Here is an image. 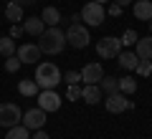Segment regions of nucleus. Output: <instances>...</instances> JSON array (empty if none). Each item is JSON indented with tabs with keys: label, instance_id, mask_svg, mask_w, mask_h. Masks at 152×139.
I'll return each instance as SVG.
<instances>
[{
	"label": "nucleus",
	"instance_id": "33",
	"mask_svg": "<svg viewBox=\"0 0 152 139\" xmlns=\"http://www.w3.org/2000/svg\"><path fill=\"white\" fill-rule=\"evenodd\" d=\"M114 3H117V5H119V8H127V5H132L134 0H114Z\"/></svg>",
	"mask_w": 152,
	"mask_h": 139
},
{
	"label": "nucleus",
	"instance_id": "25",
	"mask_svg": "<svg viewBox=\"0 0 152 139\" xmlns=\"http://www.w3.org/2000/svg\"><path fill=\"white\" fill-rule=\"evenodd\" d=\"M20 61H18V56H8L5 58V71L8 74H18V71H20Z\"/></svg>",
	"mask_w": 152,
	"mask_h": 139
},
{
	"label": "nucleus",
	"instance_id": "4",
	"mask_svg": "<svg viewBox=\"0 0 152 139\" xmlns=\"http://www.w3.org/2000/svg\"><path fill=\"white\" fill-rule=\"evenodd\" d=\"M81 20H86V28H99L104 23V18H107V13H104V5L102 3H96V0H91V3H86V5L81 8Z\"/></svg>",
	"mask_w": 152,
	"mask_h": 139
},
{
	"label": "nucleus",
	"instance_id": "6",
	"mask_svg": "<svg viewBox=\"0 0 152 139\" xmlns=\"http://www.w3.org/2000/svg\"><path fill=\"white\" fill-rule=\"evenodd\" d=\"M20 119H23V111L18 104H10V101L0 104V127L3 129H10L15 124H20Z\"/></svg>",
	"mask_w": 152,
	"mask_h": 139
},
{
	"label": "nucleus",
	"instance_id": "27",
	"mask_svg": "<svg viewBox=\"0 0 152 139\" xmlns=\"http://www.w3.org/2000/svg\"><path fill=\"white\" fill-rule=\"evenodd\" d=\"M134 71H137L140 76H152V61H140Z\"/></svg>",
	"mask_w": 152,
	"mask_h": 139
},
{
	"label": "nucleus",
	"instance_id": "2",
	"mask_svg": "<svg viewBox=\"0 0 152 139\" xmlns=\"http://www.w3.org/2000/svg\"><path fill=\"white\" fill-rule=\"evenodd\" d=\"M33 81L38 84V89H56V86L64 81V76H61L58 66L56 63H38L36 66V76H33Z\"/></svg>",
	"mask_w": 152,
	"mask_h": 139
},
{
	"label": "nucleus",
	"instance_id": "31",
	"mask_svg": "<svg viewBox=\"0 0 152 139\" xmlns=\"http://www.w3.org/2000/svg\"><path fill=\"white\" fill-rule=\"evenodd\" d=\"M31 139H48V132H46V129H36V134H33Z\"/></svg>",
	"mask_w": 152,
	"mask_h": 139
},
{
	"label": "nucleus",
	"instance_id": "20",
	"mask_svg": "<svg viewBox=\"0 0 152 139\" xmlns=\"http://www.w3.org/2000/svg\"><path fill=\"white\" fill-rule=\"evenodd\" d=\"M5 18L10 23H20L23 20V8L15 5V3H8V5H5Z\"/></svg>",
	"mask_w": 152,
	"mask_h": 139
},
{
	"label": "nucleus",
	"instance_id": "7",
	"mask_svg": "<svg viewBox=\"0 0 152 139\" xmlns=\"http://www.w3.org/2000/svg\"><path fill=\"white\" fill-rule=\"evenodd\" d=\"M119 51H122V43H119V38H114V36H104L96 43V53L102 58H117Z\"/></svg>",
	"mask_w": 152,
	"mask_h": 139
},
{
	"label": "nucleus",
	"instance_id": "15",
	"mask_svg": "<svg viewBox=\"0 0 152 139\" xmlns=\"http://www.w3.org/2000/svg\"><path fill=\"white\" fill-rule=\"evenodd\" d=\"M117 63H119L124 71H134L137 63H140V58H137L134 51H119V56H117Z\"/></svg>",
	"mask_w": 152,
	"mask_h": 139
},
{
	"label": "nucleus",
	"instance_id": "13",
	"mask_svg": "<svg viewBox=\"0 0 152 139\" xmlns=\"http://www.w3.org/2000/svg\"><path fill=\"white\" fill-rule=\"evenodd\" d=\"M134 53H137V58H140V61H152V36L137 38Z\"/></svg>",
	"mask_w": 152,
	"mask_h": 139
},
{
	"label": "nucleus",
	"instance_id": "24",
	"mask_svg": "<svg viewBox=\"0 0 152 139\" xmlns=\"http://www.w3.org/2000/svg\"><path fill=\"white\" fill-rule=\"evenodd\" d=\"M137 38H140V36H137V31H132V28H127V31L122 33L119 43L124 46V48H129V46H134V43H137Z\"/></svg>",
	"mask_w": 152,
	"mask_h": 139
},
{
	"label": "nucleus",
	"instance_id": "28",
	"mask_svg": "<svg viewBox=\"0 0 152 139\" xmlns=\"http://www.w3.org/2000/svg\"><path fill=\"white\" fill-rule=\"evenodd\" d=\"M66 84H81V74L79 71H66Z\"/></svg>",
	"mask_w": 152,
	"mask_h": 139
},
{
	"label": "nucleus",
	"instance_id": "5",
	"mask_svg": "<svg viewBox=\"0 0 152 139\" xmlns=\"http://www.w3.org/2000/svg\"><path fill=\"white\" fill-rule=\"evenodd\" d=\"M36 101H38V109H43L46 114H53V111L61 109V101H64V99H61L53 89H41L36 94Z\"/></svg>",
	"mask_w": 152,
	"mask_h": 139
},
{
	"label": "nucleus",
	"instance_id": "9",
	"mask_svg": "<svg viewBox=\"0 0 152 139\" xmlns=\"http://www.w3.org/2000/svg\"><path fill=\"white\" fill-rule=\"evenodd\" d=\"M20 124L26 129H31V132H36V129H43L46 127V111L43 109H28L26 114H23V119H20Z\"/></svg>",
	"mask_w": 152,
	"mask_h": 139
},
{
	"label": "nucleus",
	"instance_id": "34",
	"mask_svg": "<svg viewBox=\"0 0 152 139\" xmlns=\"http://www.w3.org/2000/svg\"><path fill=\"white\" fill-rule=\"evenodd\" d=\"M96 3H102V5H107V3H109V0H96Z\"/></svg>",
	"mask_w": 152,
	"mask_h": 139
},
{
	"label": "nucleus",
	"instance_id": "18",
	"mask_svg": "<svg viewBox=\"0 0 152 139\" xmlns=\"http://www.w3.org/2000/svg\"><path fill=\"white\" fill-rule=\"evenodd\" d=\"M99 89H102V94H117V91H119V79H114V76H102Z\"/></svg>",
	"mask_w": 152,
	"mask_h": 139
},
{
	"label": "nucleus",
	"instance_id": "29",
	"mask_svg": "<svg viewBox=\"0 0 152 139\" xmlns=\"http://www.w3.org/2000/svg\"><path fill=\"white\" fill-rule=\"evenodd\" d=\"M23 36V25L20 23H13V28H10V38H20Z\"/></svg>",
	"mask_w": 152,
	"mask_h": 139
},
{
	"label": "nucleus",
	"instance_id": "16",
	"mask_svg": "<svg viewBox=\"0 0 152 139\" xmlns=\"http://www.w3.org/2000/svg\"><path fill=\"white\" fill-rule=\"evenodd\" d=\"M46 31V25H43V20L41 18H26L23 20V33H28V36H41V33Z\"/></svg>",
	"mask_w": 152,
	"mask_h": 139
},
{
	"label": "nucleus",
	"instance_id": "26",
	"mask_svg": "<svg viewBox=\"0 0 152 139\" xmlns=\"http://www.w3.org/2000/svg\"><path fill=\"white\" fill-rule=\"evenodd\" d=\"M66 99H69V101H79V99H81V86H79V84H69V89H66Z\"/></svg>",
	"mask_w": 152,
	"mask_h": 139
},
{
	"label": "nucleus",
	"instance_id": "22",
	"mask_svg": "<svg viewBox=\"0 0 152 139\" xmlns=\"http://www.w3.org/2000/svg\"><path fill=\"white\" fill-rule=\"evenodd\" d=\"M0 56H15V43H13L10 36H3L0 38Z\"/></svg>",
	"mask_w": 152,
	"mask_h": 139
},
{
	"label": "nucleus",
	"instance_id": "3",
	"mask_svg": "<svg viewBox=\"0 0 152 139\" xmlns=\"http://www.w3.org/2000/svg\"><path fill=\"white\" fill-rule=\"evenodd\" d=\"M89 41H91V36H89V28L81 25V23H71L69 31H66V43H69L71 48H86Z\"/></svg>",
	"mask_w": 152,
	"mask_h": 139
},
{
	"label": "nucleus",
	"instance_id": "14",
	"mask_svg": "<svg viewBox=\"0 0 152 139\" xmlns=\"http://www.w3.org/2000/svg\"><path fill=\"white\" fill-rule=\"evenodd\" d=\"M81 99L86 104H99L102 101V89H99V84H84L81 86Z\"/></svg>",
	"mask_w": 152,
	"mask_h": 139
},
{
	"label": "nucleus",
	"instance_id": "17",
	"mask_svg": "<svg viewBox=\"0 0 152 139\" xmlns=\"http://www.w3.org/2000/svg\"><path fill=\"white\" fill-rule=\"evenodd\" d=\"M41 20H43V25H58L61 23V13H58V8H53V5H48V8H43V13H41Z\"/></svg>",
	"mask_w": 152,
	"mask_h": 139
},
{
	"label": "nucleus",
	"instance_id": "32",
	"mask_svg": "<svg viewBox=\"0 0 152 139\" xmlns=\"http://www.w3.org/2000/svg\"><path fill=\"white\" fill-rule=\"evenodd\" d=\"M10 3H15V5L26 8V5H33V3H36V0H10Z\"/></svg>",
	"mask_w": 152,
	"mask_h": 139
},
{
	"label": "nucleus",
	"instance_id": "30",
	"mask_svg": "<svg viewBox=\"0 0 152 139\" xmlns=\"http://www.w3.org/2000/svg\"><path fill=\"white\" fill-rule=\"evenodd\" d=\"M107 13H109V15H122V8L117 5V3H112V5L107 8Z\"/></svg>",
	"mask_w": 152,
	"mask_h": 139
},
{
	"label": "nucleus",
	"instance_id": "12",
	"mask_svg": "<svg viewBox=\"0 0 152 139\" xmlns=\"http://www.w3.org/2000/svg\"><path fill=\"white\" fill-rule=\"evenodd\" d=\"M132 13H134V18L142 20V23L152 20V0H134V3H132Z\"/></svg>",
	"mask_w": 152,
	"mask_h": 139
},
{
	"label": "nucleus",
	"instance_id": "19",
	"mask_svg": "<svg viewBox=\"0 0 152 139\" xmlns=\"http://www.w3.org/2000/svg\"><path fill=\"white\" fill-rule=\"evenodd\" d=\"M5 139H31V129H26L23 124H15V127L8 129Z\"/></svg>",
	"mask_w": 152,
	"mask_h": 139
},
{
	"label": "nucleus",
	"instance_id": "1",
	"mask_svg": "<svg viewBox=\"0 0 152 139\" xmlns=\"http://www.w3.org/2000/svg\"><path fill=\"white\" fill-rule=\"evenodd\" d=\"M38 48H41V53H46V56H58L61 51L66 48V33L61 31L58 25L46 28V31L38 36Z\"/></svg>",
	"mask_w": 152,
	"mask_h": 139
},
{
	"label": "nucleus",
	"instance_id": "23",
	"mask_svg": "<svg viewBox=\"0 0 152 139\" xmlns=\"http://www.w3.org/2000/svg\"><path fill=\"white\" fill-rule=\"evenodd\" d=\"M119 91L124 94V96L134 94V91H137V79H132V76H124V79H119Z\"/></svg>",
	"mask_w": 152,
	"mask_h": 139
},
{
	"label": "nucleus",
	"instance_id": "10",
	"mask_svg": "<svg viewBox=\"0 0 152 139\" xmlns=\"http://www.w3.org/2000/svg\"><path fill=\"white\" fill-rule=\"evenodd\" d=\"M15 56L20 63H36L41 61V48H38V43H23L15 48Z\"/></svg>",
	"mask_w": 152,
	"mask_h": 139
},
{
	"label": "nucleus",
	"instance_id": "8",
	"mask_svg": "<svg viewBox=\"0 0 152 139\" xmlns=\"http://www.w3.org/2000/svg\"><path fill=\"white\" fill-rule=\"evenodd\" d=\"M107 111L109 114H122L127 111V109H134V101H127V96L122 94V91H117V94H107Z\"/></svg>",
	"mask_w": 152,
	"mask_h": 139
},
{
	"label": "nucleus",
	"instance_id": "11",
	"mask_svg": "<svg viewBox=\"0 0 152 139\" xmlns=\"http://www.w3.org/2000/svg\"><path fill=\"white\" fill-rule=\"evenodd\" d=\"M79 74H81V81H84V84H99L102 76H104V68H102V63H86Z\"/></svg>",
	"mask_w": 152,
	"mask_h": 139
},
{
	"label": "nucleus",
	"instance_id": "21",
	"mask_svg": "<svg viewBox=\"0 0 152 139\" xmlns=\"http://www.w3.org/2000/svg\"><path fill=\"white\" fill-rule=\"evenodd\" d=\"M18 91H20L23 96H36V94H38L41 89H38V84H36V81L26 79V81H18Z\"/></svg>",
	"mask_w": 152,
	"mask_h": 139
},
{
	"label": "nucleus",
	"instance_id": "35",
	"mask_svg": "<svg viewBox=\"0 0 152 139\" xmlns=\"http://www.w3.org/2000/svg\"><path fill=\"white\" fill-rule=\"evenodd\" d=\"M147 23H150V31H152V20H147Z\"/></svg>",
	"mask_w": 152,
	"mask_h": 139
}]
</instances>
